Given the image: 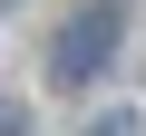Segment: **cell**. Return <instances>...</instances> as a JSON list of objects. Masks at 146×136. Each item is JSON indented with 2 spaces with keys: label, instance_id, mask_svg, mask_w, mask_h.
<instances>
[{
  "label": "cell",
  "instance_id": "cell-1",
  "mask_svg": "<svg viewBox=\"0 0 146 136\" xmlns=\"http://www.w3.org/2000/svg\"><path fill=\"white\" fill-rule=\"evenodd\" d=\"M117 39H127V10L117 0H88V10L49 39V88H98L107 58H117Z\"/></svg>",
  "mask_w": 146,
  "mask_h": 136
},
{
  "label": "cell",
  "instance_id": "cell-2",
  "mask_svg": "<svg viewBox=\"0 0 146 136\" xmlns=\"http://www.w3.org/2000/svg\"><path fill=\"white\" fill-rule=\"evenodd\" d=\"M88 136H136V117H117V107H107V117H88Z\"/></svg>",
  "mask_w": 146,
  "mask_h": 136
},
{
  "label": "cell",
  "instance_id": "cell-3",
  "mask_svg": "<svg viewBox=\"0 0 146 136\" xmlns=\"http://www.w3.org/2000/svg\"><path fill=\"white\" fill-rule=\"evenodd\" d=\"M0 136H29V117H20V107H10V97H0Z\"/></svg>",
  "mask_w": 146,
  "mask_h": 136
},
{
  "label": "cell",
  "instance_id": "cell-4",
  "mask_svg": "<svg viewBox=\"0 0 146 136\" xmlns=\"http://www.w3.org/2000/svg\"><path fill=\"white\" fill-rule=\"evenodd\" d=\"M0 10H20V0H0Z\"/></svg>",
  "mask_w": 146,
  "mask_h": 136
}]
</instances>
